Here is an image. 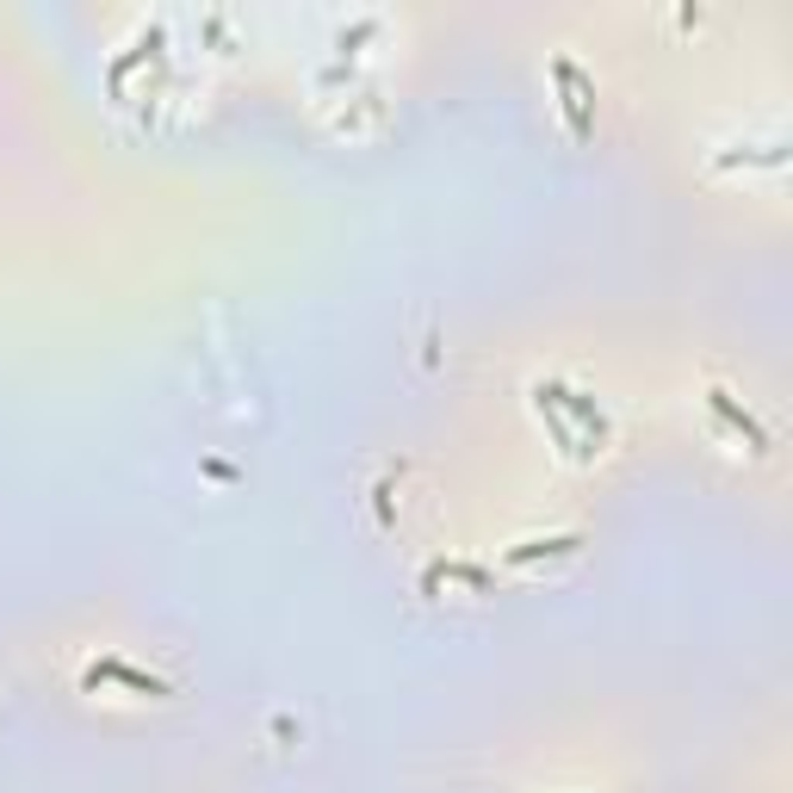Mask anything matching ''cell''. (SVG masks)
Instances as JSON below:
<instances>
[{
  "label": "cell",
  "mask_w": 793,
  "mask_h": 793,
  "mask_svg": "<svg viewBox=\"0 0 793 793\" xmlns=\"http://www.w3.org/2000/svg\"><path fill=\"white\" fill-rule=\"evenodd\" d=\"M540 397H545V404H564V409H571V416L583 421V435H589L595 447L607 440V421H602V409H595L589 397H583V390H571V385H540Z\"/></svg>",
  "instance_id": "3"
},
{
  "label": "cell",
  "mask_w": 793,
  "mask_h": 793,
  "mask_svg": "<svg viewBox=\"0 0 793 793\" xmlns=\"http://www.w3.org/2000/svg\"><path fill=\"white\" fill-rule=\"evenodd\" d=\"M576 533H559V540H528V545H509V552H502V559L509 564H533V559H545V552H576Z\"/></svg>",
  "instance_id": "5"
},
{
  "label": "cell",
  "mask_w": 793,
  "mask_h": 793,
  "mask_svg": "<svg viewBox=\"0 0 793 793\" xmlns=\"http://www.w3.org/2000/svg\"><path fill=\"white\" fill-rule=\"evenodd\" d=\"M707 409H713L719 421H726L731 435H744L750 440V452H769V428H762L757 416H750L744 404H738V397H731V390H719V385H707Z\"/></svg>",
  "instance_id": "2"
},
{
  "label": "cell",
  "mask_w": 793,
  "mask_h": 793,
  "mask_svg": "<svg viewBox=\"0 0 793 793\" xmlns=\"http://www.w3.org/2000/svg\"><path fill=\"white\" fill-rule=\"evenodd\" d=\"M100 682H125V688H137V695H149V700H168L174 695V682H161V676H149V669L125 664V657H100V664H87L81 688H100Z\"/></svg>",
  "instance_id": "1"
},
{
  "label": "cell",
  "mask_w": 793,
  "mask_h": 793,
  "mask_svg": "<svg viewBox=\"0 0 793 793\" xmlns=\"http://www.w3.org/2000/svg\"><path fill=\"white\" fill-rule=\"evenodd\" d=\"M552 69H559L564 94H571V100H564V106H571V125H576V131H589V81H583V69H576L571 56H559Z\"/></svg>",
  "instance_id": "4"
}]
</instances>
